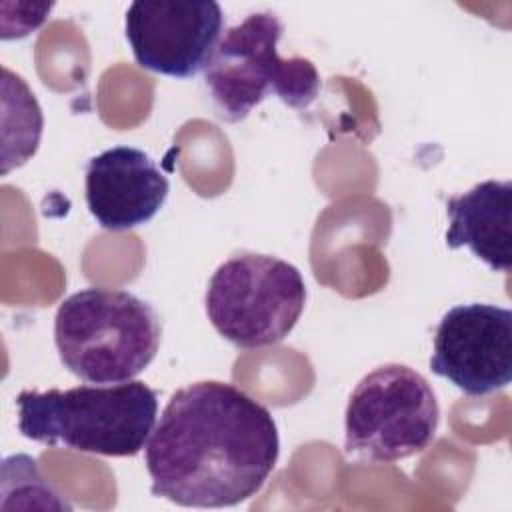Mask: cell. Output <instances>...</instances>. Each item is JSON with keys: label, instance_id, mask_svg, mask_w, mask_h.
I'll list each match as a JSON object with an SVG mask.
<instances>
[{"label": "cell", "instance_id": "30bf717a", "mask_svg": "<svg viewBox=\"0 0 512 512\" xmlns=\"http://www.w3.org/2000/svg\"><path fill=\"white\" fill-rule=\"evenodd\" d=\"M446 246H468L492 270L512 268V182L484 180L464 194L446 200Z\"/></svg>", "mask_w": 512, "mask_h": 512}, {"label": "cell", "instance_id": "277c9868", "mask_svg": "<svg viewBox=\"0 0 512 512\" xmlns=\"http://www.w3.org/2000/svg\"><path fill=\"white\" fill-rule=\"evenodd\" d=\"M282 32L276 14L254 12L220 38L204 68V82L220 118L240 122L270 94L296 110L316 100L320 74L308 58L278 54Z\"/></svg>", "mask_w": 512, "mask_h": 512}, {"label": "cell", "instance_id": "5b68a950", "mask_svg": "<svg viewBox=\"0 0 512 512\" xmlns=\"http://www.w3.org/2000/svg\"><path fill=\"white\" fill-rule=\"evenodd\" d=\"M206 314L214 330L238 348H264L296 326L306 284L300 270L276 256L240 252L224 260L206 288Z\"/></svg>", "mask_w": 512, "mask_h": 512}, {"label": "cell", "instance_id": "3957f363", "mask_svg": "<svg viewBox=\"0 0 512 512\" xmlns=\"http://www.w3.org/2000/svg\"><path fill=\"white\" fill-rule=\"evenodd\" d=\"M156 310L126 290L82 288L60 302L54 342L62 364L80 380L120 384L138 376L160 348Z\"/></svg>", "mask_w": 512, "mask_h": 512}, {"label": "cell", "instance_id": "ba28073f", "mask_svg": "<svg viewBox=\"0 0 512 512\" xmlns=\"http://www.w3.org/2000/svg\"><path fill=\"white\" fill-rule=\"evenodd\" d=\"M430 368L468 396H486L512 380V312L494 304H458L436 326Z\"/></svg>", "mask_w": 512, "mask_h": 512}, {"label": "cell", "instance_id": "52a82bcc", "mask_svg": "<svg viewBox=\"0 0 512 512\" xmlns=\"http://www.w3.org/2000/svg\"><path fill=\"white\" fill-rule=\"evenodd\" d=\"M224 28L212 0L132 2L124 32L138 66L172 78H192L210 62Z\"/></svg>", "mask_w": 512, "mask_h": 512}, {"label": "cell", "instance_id": "6da1fadb", "mask_svg": "<svg viewBox=\"0 0 512 512\" xmlns=\"http://www.w3.org/2000/svg\"><path fill=\"white\" fill-rule=\"evenodd\" d=\"M280 454L266 406L234 384L200 380L176 390L146 442L152 494L188 508L250 500Z\"/></svg>", "mask_w": 512, "mask_h": 512}, {"label": "cell", "instance_id": "8992f818", "mask_svg": "<svg viewBox=\"0 0 512 512\" xmlns=\"http://www.w3.org/2000/svg\"><path fill=\"white\" fill-rule=\"evenodd\" d=\"M438 420L440 408L428 380L406 364H382L350 394L344 450L368 462H398L432 444Z\"/></svg>", "mask_w": 512, "mask_h": 512}, {"label": "cell", "instance_id": "7a4b0ae2", "mask_svg": "<svg viewBox=\"0 0 512 512\" xmlns=\"http://www.w3.org/2000/svg\"><path fill=\"white\" fill-rule=\"evenodd\" d=\"M18 430L24 438L78 452L136 456L156 426V390L140 380L106 386H74L16 396Z\"/></svg>", "mask_w": 512, "mask_h": 512}, {"label": "cell", "instance_id": "9c48e42d", "mask_svg": "<svg viewBox=\"0 0 512 512\" xmlns=\"http://www.w3.org/2000/svg\"><path fill=\"white\" fill-rule=\"evenodd\" d=\"M168 192V178L134 146H112L86 166V204L104 230L120 232L150 222Z\"/></svg>", "mask_w": 512, "mask_h": 512}]
</instances>
